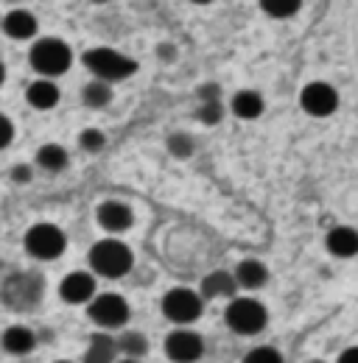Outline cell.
Listing matches in <instances>:
<instances>
[{
    "label": "cell",
    "mask_w": 358,
    "mask_h": 363,
    "mask_svg": "<svg viewBox=\"0 0 358 363\" xmlns=\"http://www.w3.org/2000/svg\"><path fill=\"white\" fill-rule=\"evenodd\" d=\"M45 296V277L37 272H14L0 285V302L9 311H34Z\"/></svg>",
    "instance_id": "1"
},
{
    "label": "cell",
    "mask_w": 358,
    "mask_h": 363,
    "mask_svg": "<svg viewBox=\"0 0 358 363\" xmlns=\"http://www.w3.org/2000/svg\"><path fill=\"white\" fill-rule=\"evenodd\" d=\"M90 269L98 277H109V279H118L124 274L132 272L134 266V255L132 249L118 240V238H104L98 240L92 249H90Z\"/></svg>",
    "instance_id": "2"
},
{
    "label": "cell",
    "mask_w": 358,
    "mask_h": 363,
    "mask_svg": "<svg viewBox=\"0 0 358 363\" xmlns=\"http://www.w3.org/2000/svg\"><path fill=\"white\" fill-rule=\"evenodd\" d=\"M82 62L98 82H107V84L124 82L132 73H137V62L129 59L126 53L115 50V48H90L87 53L82 56Z\"/></svg>",
    "instance_id": "3"
},
{
    "label": "cell",
    "mask_w": 358,
    "mask_h": 363,
    "mask_svg": "<svg viewBox=\"0 0 358 363\" xmlns=\"http://www.w3.org/2000/svg\"><path fill=\"white\" fill-rule=\"evenodd\" d=\"M28 62H31V67L45 76V79H53V76H62V73H67L70 70V65H73V50L67 43H62V40H56V37H43V40H37L31 50H28Z\"/></svg>",
    "instance_id": "4"
},
{
    "label": "cell",
    "mask_w": 358,
    "mask_h": 363,
    "mask_svg": "<svg viewBox=\"0 0 358 363\" xmlns=\"http://www.w3.org/2000/svg\"><path fill=\"white\" fill-rule=\"evenodd\" d=\"M224 318H227V327L238 335H258L268 321V313L264 308V302L252 299V296H235L227 311H224Z\"/></svg>",
    "instance_id": "5"
},
{
    "label": "cell",
    "mask_w": 358,
    "mask_h": 363,
    "mask_svg": "<svg viewBox=\"0 0 358 363\" xmlns=\"http://www.w3.org/2000/svg\"><path fill=\"white\" fill-rule=\"evenodd\" d=\"M23 246L31 257L37 260H56L62 257V252L67 249V235L56 224H34V227L26 229V238H23Z\"/></svg>",
    "instance_id": "6"
},
{
    "label": "cell",
    "mask_w": 358,
    "mask_h": 363,
    "mask_svg": "<svg viewBox=\"0 0 358 363\" xmlns=\"http://www.w3.org/2000/svg\"><path fill=\"white\" fill-rule=\"evenodd\" d=\"M205 299L190 288H171L163 296V316L174 324H190L202 316Z\"/></svg>",
    "instance_id": "7"
},
{
    "label": "cell",
    "mask_w": 358,
    "mask_h": 363,
    "mask_svg": "<svg viewBox=\"0 0 358 363\" xmlns=\"http://www.w3.org/2000/svg\"><path fill=\"white\" fill-rule=\"evenodd\" d=\"M87 313L101 330H121L129 321V302L121 294H98L90 302Z\"/></svg>",
    "instance_id": "8"
},
{
    "label": "cell",
    "mask_w": 358,
    "mask_h": 363,
    "mask_svg": "<svg viewBox=\"0 0 358 363\" xmlns=\"http://www.w3.org/2000/svg\"><path fill=\"white\" fill-rule=\"evenodd\" d=\"M166 355L174 363H196L205 355V338L193 330L177 327L174 333H168L166 338Z\"/></svg>",
    "instance_id": "9"
},
{
    "label": "cell",
    "mask_w": 358,
    "mask_h": 363,
    "mask_svg": "<svg viewBox=\"0 0 358 363\" xmlns=\"http://www.w3.org/2000/svg\"><path fill=\"white\" fill-rule=\"evenodd\" d=\"M300 104L311 118H327L339 106V92L333 90L330 84H325V82H311L300 92Z\"/></svg>",
    "instance_id": "10"
},
{
    "label": "cell",
    "mask_w": 358,
    "mask_h": 363,
    "mask_svg": "<svg viewBox=\"0 0 358 363\" xmlns=\"http://www.w3.org/2000/svg\"><path fill=\"white\" fill-rule=\"evenodd\" d=\"M59 296L67 302V305H85L92 302L98 294H95V274L90 272H70L65 274V279L59 282Z\"/></svg>",
    "instance_id": "11"
},
{
    "label": "cell",
    "mask_w": 358,
    "mask_h": 363,
    "mask_svg": "<svg viewBox=\"0 0 358 363\" xmlns=\"http://www.w3.org/2000/svg\"><path fill=\"white\" fill-rule=\"evenodd\" d=\"M95 218H98L101 229H104V232H109V235H121V232H126V229L134 224L132 207H129V204H124V201H115V199H109V201L98 204Z\"/></svg>",
    "instance_id": "12"
},
{
    "label": "cell",
    "mask_w": 358,
    "mask_h": 363,
    "mask_svg": "<svg viewBox=\"0 0 358 363\" xmlns=\"http://www.w3.org/2000/svg\"><path fill=\"white\" fill-rule=\"evenodd\" d=\"M0 28L11 37V40H34L37 37V31H40V23H37V17L31 14V11H26V9H14V11H9L6 17H3V23H0Z\"/></svg>",
    "instance_id": "13"
},
{
    "label": "cell",
    "mask_w": 358,
    "mask_h": 363,
    "mask_svg": "<svg viewBox=\"0 0 358 363\" xmlns=\"http://www.w3.org/2000/svg\"><path fill=\"white\" fill-rule=\"evenodd\" d=\"M0 347H3L9 355L23 358V355L34 352V347H37V335H34L28 327H23V324H11V327L3 330V335H0Z\"/></svg>",
    "instance_id": "14"
},
{
    "label": "cell",
    "mask_w": 358,
    "mask_h": 363,
    "mask_svg": "<svg viewBox=\"0 0 358 363\" xmlns=\"http://www.w3.org/2000/svg\"><path fill=\"white\" fill-rule=\"evenodd\" d=\"M235 291H238V282L229 272H210L202 279V291L199 296L202 299H235Z\"/></svg>",
    "instance_id": "15"
},
{
    "label": "cell",
    "mask_w": 358,
    "mask_h": 363,
    "mask_svg": "<svg viewBox=\"0 0 358 363\" xmlns=\"http://www.w3.org/2000/svg\"><path fill=\"white\" fill-rule=\"evenodd\" d=\"M327 252L347 260V257H356L358 255V232L353 227H333L327 232Z\"/></svg>",
    "instance_id": "16"
},
{
    "label": "cell",
    "mask_w": 358,
    "mask_h": 363,
    "mask_svg": "<svg viewBox=\"0 0 358 363\" xmlns=\"http://www.w3.org/2000/svg\"><path fill=\"white\" fill-rule=\"evenodd\" d=\"M59 98H62V92H59V87H56L50 79H37V82L28 84V90H26L28 106H34V109H40V112L53 109V106L59 104Z\"/></svg>",
    "instance_id": "17"
},
{
    "label": "cell",
    "mask_w": 358,
    "mask_h": 363,
    "mask_svg": "<svg viewBox=\"0 0 358 363\" xmlns=\"http://www.w3.org/2000/svg\"><path fill=\"white\" fill-rule=\"evenodd\" d=\"M229 106H232V115H235V118H241V121H255V118L264 115V106H266V104H264L261 92L241 90L232 95Z\"/></svg>",
    "instance_id": "18"
},
{
    "label": "cell",
    "mask_w": 358,
    "mask_h": 363,
    "mask_svg": "<svg viewBox=\"0 0 358 363\" xmlns=\"http://www.w3.org/2000/svg\"><path fill=\"white\" fill-rule=\"evenodd\" d=\"M235 282L238 288H246V291H258L264 288L268 279V269L261 263V260H241L238 269H235Z\"/></svg>",
    "instance_id": "19"
},
{
    "label": "cell",
    "mask_w": 358,
    "mask_h": 363,
    "mask_svg": "<svg viewBox=\"0 0 358 363\" xmlns=\"http://www.w3.org/2000/svg\"><path fill=\"white\" fill-rule=\"evenodd\" d=\"M115 355H118V341L107 333H95L90 338V347L82 363H115Z\"/></svg>",
    "instance_id": "20"
},
{
    "label": "cell",
    "mask_w": 358,
    "mask_h": 363,
    "mask_svg": "<svg viewBox=\"0 0 358 363\" xmlns=\"http://www.w3.org/2000/svg\"><path fill=\"white\" fill-rule=\"evenodd\" d=\"M67 162H70V157H67V151L59 143H45L43 148L37 151V165L45 168V171H50V174L65 171Z\"/></svg>",
    "instance_id": "21"
},
{
    "label": "cell",
    "mask_w": 358,
    "mask_h": 363,
    "mask_svg": "<svg viewBox=\"0 0 358 363\" xmlns=\"http://www.w3.org/2000/svg\"><path fill=\"white\" fill-rule=\"evenodd\" d=\"M118 352H124V355L132 358V361H140V358L148 352V338H146L143 333L126 330V333L118 338Z\"/></svg>",
    "instance_id": "22"
},
{
    "label": "cell",
    "mask_w": 358,
    "mask_h": 363,
    "mask_svg": "<svg viewBox=\"0 0 358 363\" xmlns=\"http://www.w3.org/2000/svg\"><path fill=\"white\" fill-rule=\"evenodd\" d=\"M82 98H85V104H87V106H92V109H101V106H107V104L112 101V84L92 79V82H87V84H85Z\"/></svg>",
    "instance_id": "23"
},
{
    "label": "cell",
    "mask_w": 358,
    "mask_h": 363,
    "mask_svg": "<svg viewBox=\"0 0 358 363\" xmlns=\"http://www.w3.org/2000/svg\"><path fill=\"white\" fill-rule=\"evenodd\" d=\"M261 9L266 11L268 17L283 20V17H294V14L303 9V3H300V0H264Z\"/></svg>",
    "instance_id": "24"
},
{
    "label": "cell",
    "mask_w": 358,
    "mask_h": 363,
    "mask_svg": "<svg viewBox=\"0 0 358 363\" xmlns=\"http://www.w3.org/2000/svg\"><path fill=\"white\" fill-rule=\"evenodd\" d=\"M241 363H283V355L274 347H255L252 352H246V358Z\"/></svg>",
    "instance_id": "25"
},
{
    "label": "cell",
    "mask_w": 358,
    "mask_h": 363,
    "mask_svg": "<svg viewBox=\"0 0 358 363\" xmlns=\"http://www.w3.org/2000/svg\"><path fill=\"white\" fill-rule=\"evenodd\" d=\"M79 145L85 151H90V154H95V151H101L107 145V137H104V132H98V129H85L79 135Z\"/></svg>",
    "instance_id": "26"
},
{
    "label": "cell",
    "mask_w": 358,
    "mask_h": 363,
    "mask_svg": "<svg viewBox=\"0 0 358 363\" xmlns=\"http://www.w3.org/2000/svg\"><path fill=\"white\" fill-rule=\"evenodd\" d=\"M168 145H171V151L177 154V157H188L190 151H193V145H190V137L188 135H174L168 140Z\"/></svg>",
    "instance_id": "27"
},
{
    "label": "cell",
    "mask_w": 358,
    "mask_h": 363,
    "mask_svg": "<svg viewBox=\"0 0 358 363\" xmlns=\"http://www.w3.org/2000/svg\"><path fill=\"white\" fill-rule=\"evenodd\" d=\"M11 137H14V126H11V121L0 112V148H6V145L11 143Z\"/></svg>",
    "instance_id": "28"
},
{
    "label": "cell",
    "mask_w": 358,
    "mask_h": 363,
    "mask_svg": "<svg viewBox=\"0 0 358 363\" xmlns=\"http://www.w3.org/2000/svg\"><path fill=\"white\" fill-rule=\"evenodd\" d=\"M31 179V168L28 165H17L14 171H11V182H17V184H23V182Z\"/></svg>",
    "instance_id": "29"
},
{
    "label": "cell",
    "mask_w": 358,
    "mask_h": 363,
    "mask_svg": "<svg viewBox=\"0 0 358 363\" xmlns=\"http://www.w3.org/2000/svg\"><path fill=\"white\" fill-rule=\"evenodd\" d=\"M336 363H358V347H350V350H345L342 355H339V361Z\"/></svg>",
    "instance_id": "30"
},
{
    "label": "cell",
    "mask_w": 358,
    "mask_h": 363,
    "mask_svg": "<svg viewBox=\"0 0 358 363\" xmlns=\"http://www.w3.org/2000/svg\"><path fill=\"white\" fill-rule=\"evenodd\" d=\"M3 82H6V67H3V62H0V87H3Z\"/></svg>",
    "instance_id": "31"
},
{
    "label": "cell",
    "mask_w": 358,
    "mask_h": 363,
    "mask_svg": "<svg viewBox=\"0 0 358 363\" xmlns=\"http://www.w3.org/2000/svg\"><path fill=\"white\" fill-rule=\"evenodd\" d=\"M115 363H140V361H132V358H124V361H115Z\"/></svg>",
    "instance_id": "32"
},
{
    "label": "cell",
    "mask_w": 358,
    "mask_h": 363,
    "mask_svg": "<svg viewBox=\"0 0 358 363\" xmlns=\"http://www.w3.org/2000/svg\"><path fill=\"white\" fill-rule=\"evenodd\" d=\"M53 363H70V361H53Z\"/></svg>",
    "instance_id": "33"
},
{
    "label": "cell",
    "mask_w": 358,
    "mask_h": 363,
    "mask_svg": "<svg viewBox=\"0 0 358 363\" xmlns=\"http://www.w3.org/2000/svg\"><path fill=\"white\" fill-rule=\"evenodd\" d=\"M308 363H325V361H308Z\"/></svg>",
    "instance_id": "34"
},
{
    "label": "cell",
    "mask_w": 358,
    "mask_h": 363,
    "mask_svg": "<svg viewBox=\"0 0 358 363\" xmlns=\"http://www.w3.org/2000/svg\"><path fill=\"white\" fill-rule=\"evenodd\" d=\"M0 23H3V20H0Z\"/></svg>",
    "instance_id": "35"
}]
</instances>
